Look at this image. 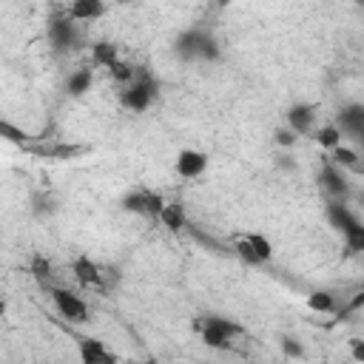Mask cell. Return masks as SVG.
I'll return each mask as SVG.
<instances>
[{"label":"cell","instance_id":"1","mask_svg":"<svg viewBox=\"0 0 364 364\" xmlns=\"http://www.w3.org/2000/svg\"><path fill=\"white\" fill-rule=\"evenodd\" d=\"M176 54L182 60H216L219 46L216 40L202 28H188L176 37Z\"/></svg>","mask_w":364,"mask_h":364},{"label":"cell","instance_id":"2","mask_svg":"<svg viewBox=\"0 0 364 364\" xmlns=\"http://www.w3.org/2000/svg\"><path fill=\"white\" fill-rule=\"evenodd\" d=\"M154 100H156V82L148 74H136V80L122 91V105L128 111H145L151 108Z\"/></svg>","mask_w":364,"mask_h":364},{"label":"cell","instance_id":"3","mask_svg":"<svg viewBox=\"0 0 364 364\" xmlns=\"http://www.w3.org/2000/svg\"><path fill=\"white\" fill-rule=\"evenodd\" d=\"M236 333H239V327L230 324L228 318H219V316H208L199 324V336H202L205 347H213V350H225Z\"/></svg>","mask_w":364,"mask_h":364},{"label":"cell","instance_id":"4","mask_svg":"<svg viewBox=\"0 0 364 364\" xmlns=\"http://www.w3.org/2000/svg\"><path fill=\"white\" fill-rule=\"evenodd\" d=\"M51 301H54V307H57V313H60L63 318H68V321H74V324L88 321V304H85L77 293L63 290V287H54V290H51Z\"/></svg>","mask_w":364,"mask_h":364},{"label":"cell","instance_id":"5","mask_svg":"<svg viewBox=\"0 0 364 364\" xmlns=\"http://www.w3.org/2000/svg\"><path fill=\"white\" fill-rule=\"evenodd\" d=\"M122 208L128 213H142V216H156L159 219L162 210H165V202H162V196H156L151 191H131V193L122 196Z\"/></svg>","mask_w":364,"mask_h":364},{"label":"cell","instance_id":"6","mask_svg":"<svg viewBox=\"0 0 364 364\" xmlns=\"http://www.w3.org/2000/svg\"><path fill=\"white\" fill-rule=\"evenodd\" d=\"M48 40L57 51H71L77 48L80 43V31H77V23L71 17H54L48 23Z\"/></svg>","mask_w":364,"mask_h":364},{"label":"cell","instance_id":"7","mask_svg":"<svg viewBox=\"0 0 364 364\" xmlns=\"http://www.w3.org/2000/svg\"><path fill=\"white\" fill-rule=\"evenodd\" d=\"M236 253H239L245 262H250V264H264V262L273 256V245H270V239L262 236V233H247V236L236 245Z\"/></svg>","mask_w":364,"mask_h":364},{"label":"cell","instance_id":"8","mask_svg":"<svg viewBox=\"0 0 364 364\" xmlns=\"http://www.w3.org/2000/svg\"><path fill=\"white\" fill-rule=\"evenodd\" d=\"M318 182H321V188H324L336 202H344V199H347V193H350V182H347V176L341 173V168H338L336 162L321 168Z\"/></svg>","mask_w":364,"mask_h":364},{"label":"cell","instance_id":"9","mask_svg":"<svg viewBox=\"0 0 364 364\" xmlns=\"http://www.w3.org/2000/svg\"><path fill=\"white\" fill-rule=\"evenodd\" d=\"M80 361L82 364H117V358H114V353L100 341V338H91V336H85V338H80Z\"/></svg>","mask_w":364,"mask_h":364},{"label":"cell","instance_id":"10","mask_svg":"<svg viewBox=\"0 0 364 364\" xmlns=\"http://www.w3.org/2000/svg\"><path fill=\"white\" fill-rule=\"evenodd\" d=\"M208 168V156L202 151H193V148H185L176 154V173L185 176V179H196L199 173H205Z\"/></svg>","mask_w":364,"mask_h":364},{"label":"cell","instance_id":"11","mask_svg":"<svg viewBox=\"0 0 364 364\" xmlns=\"http://www.w3.org/2000/svg\"><path fill=\"white\" fill-rule=\"evenodd\" d=\"M313 119H316V108L307 105V102H296L287 111V128L293 134H307L313 128Z\"/></svg>","mask_w":364,"mask_h":364},{"label":"cell","instance_id":"12","mask_svg":"<svg viewBox=\"0 0 364 364\" xmlns=\"http://www.w3.org/2000/svg\"><path fill=\"white\" fill-rule=\"evenodd\" d=\"M338 131L341 134H353L361 139L364 134V105H347L338 111Z\"/></svg>","mask_w":364,"mask_h":364},{"label":"cell","instance_id":"13","mask_svg":"<svg viewBox=\"0 0 364 364\" xmlns=\"http://www.w3.org/2000/svg\"><path fill=\"white\" fill-rule=\"evenodd\" d=\"M327 222L338 230V233H344L350 225H355L358 222V216L344 205V202H336V199H330V205H327Z\"/></svg>","mask_w":364,"mask_h":364},{"label":"cell","instance_id":"14","mask_svg":"<svg viewBox=\"0 0 364 364\" xmlns=\"http://www.w3.org/2000/svg\"><path fill=\"white\" fill-rule=\"evenodd\" d=\"M71 270H74V276L80 279V284H85V287L100 284V282H102V273H100L97 262H91L88 256H77V259H74V264H71Z\"/></svg>","mask_w":364,"mask_h":364},{"label":"cell","instance_id":"15","mask_svg":"<svg viewBox=\"0 0 364 364\" xmlns=\"http://www.w3.org/2000/svg\"><path fill=\"white\" fill-rule=\"evenodd\" d=\"M100 14H105V6L100 0H74L68 6V17L71 20H97Z\"/></svg>","mask_w":364,"mask_h":364},{"label":"cell","instance_id":"16","mask_svg":"<svg viewBox=\"0 0 364 364\" xmlns=\"http://www.w3.org/2000/svg\"><path fill=\"white\" fill-rule=\"evenodd\" d=\"M91 82H94V71L91 68H77L68 74V82H65V91L71 97H82L85 91H91Z\"/></svg>","mask_w":364,"mask_h":364},{"label":"cell","instance_id":"17","mask_svg":"<svg viewBox=\"0 0 364 364\" xmlns=\"http://www.w3.org/2000/svg\"><path fill=\"white\" fill-rule=\"evenodd\" d=\"M91 51H94V63H97V65H102V68H108V71L119 63V51H117V46H114V43H108V40L94 43V46H91Z\"/></svg>","mask_w":364,"mask_h":364},{"label":"cell","instance_id":"18","mask_svg":"<svg viewBox=\"0 0 364 364\" xmlns=\"http://www.w3.org/2000/svg\"><path fill=\"white\" fill-rule=\"evenodd\" d=\"M162 225L165 228H171V230H182L185 228V210H182V205L179 202H171V205H165V210H162Z\"/></svg>","mask_w":364,"mask_h":364},{"label":"cell","instance_id":"19","mask_svg":"<svg viewBox=\"0 0 364 364\" xmlns=\"http://www.w3.org/2000/svg\"><path fill=\"white\" fill-rule=\"evenodd\" d=\"M341 239H344V245H347L350 253H364V225H361V222L350 225V228L341 233Z\"/></svg>","mask_w":364,"mask_h":364},{"label":"cell","instance_id":"20","mask_svg":"<svg viewBox=\"0 0 364 364\" xmlns=\"http://www.w3.org/2000/svg\"><path fill=\"white\" fill-rule=\"evenodd\" d=\"M316 139H318V145H321V148L336 151V148L341 145V131H338V125H324V128H318Z\"/></svg>","mask_w":364,"mask_h":364},{"label":"cell","instance_id":"21","mask_svg":"<svg viewBox=\"0 0 364 364\" xmlns=\"http://www.w3.org/2000/svg\"><path fill=\"white\" fill-rule=\"evenodd\" d=\"M307 304H310V310H318V313H333V310H336L333 296H330V293H324V290L310 293V296H307Z\"/></svg>","mask_w":364,"mask_h":364},{"label":"cell","instance_id":"22","mask_svg":"<svg viewBox=\"0 0 364 364\" xmlns=\"http://www.w3.org/2000/svg\"><path fill=\"white\" fill-rule=\"evenodd\" d=\"M111 77H114V80H119V82H128V85H131V82L136 80V71H134L128 63H122V60H119V63L111 68Z\"/></svg>","mask_w":364,"mask_h":364},{"label":"cell","instance_id":"23","mask_svg":"<svg viewBox=\"0 0 364 364\" xmlns=\"http://www.w3.org/2000/svg\"><path fill=\"white\" fill-rule=\"evenodd\" d=\"M333 159H336V165H338V168H341V165L353 168V165L358 162V154H355V151H350V148H341V145H338V148L333 151Z\"/></svg>","mask_w":364,"mask_h":364},{"label":"cell","instance_id":"24","mask_svg":"<svg viewBox=\"0 0 364 364\" xmlns=\"http://www.w3.org/2000/svg\"><path fill=\"white\" fill-rule=\"evenodd\" d=\"M282 350H284L287 358H301L304 355V350H301V344L296 338H282Z\"/></svg>","mask_w":364,"mask_h":364},{"label":"cell","instance_id":"25","mask_svg":"<svg viewBox=\"0 0 364 364\" xmlns=\"http://www.w3.org/2000/svg\"><path fill=\"white\" fill-rule=\"evenodd\" d=\"M276 145H282V148L296 145V134H293L290 128H279V131H276Z\"/></svg>","mask_w":364,"mask_h":364},{"label":"cell","instance_id":"26","mask_svg":"<svg viewBox=\"0 0 364 364\" xmlns=\"http://www.w3.org/2000/svg\"><path fill=\"white\" fill-rule=\"evenodd\" d=\"M34 276H37V279H48V276H51V264H48V259H43V256L34 259Z\"/></svg>","mask_w":364,"mask_h":364},{"label":"cell","instance_id":"27","mask_svg":"<svg viewBox=\"0 0 364 364\" xmlns=\"http://www.w3.org/2000/svg\"><path fill=\"white\" fill-rule=\"evenodd\" d=\"M350 355H353V361L364 364V341L361 338H350Z\"/></svg>","mask_w":364,"mask_h":364},{"label":"cell","instance_id":"28","mask_svg":"<svg viewBox=\"0 0 364 364\" xmlns=\"http://www.w3.org/2000/svg\"><path fill=\"white\" fill-rule=\"evenodd\" d=\"M361 304H364V293H358V299H355V301H353V304H350V307H353V310H355V307H361Z\"/></svg>","mask_w":364,"mask_h":364},{"label":"cell","instance_id":"29","mask_svg":"<svg viewBox=\"0 0 364 364\" xmlns=\"http://www.w3.org/2000/svg\"><path fill=\"white\" fill-rule=\"evenodd\" d=\"M361 205H364V193H361Z\"/></svg>","mask_w":364,"mask_h":364},{"label":"cell","instance_id":"30","mask_svg":"<svg viewBox=\"0 0 364 364\" xmlns=\"http://www.w3.org/2000/svg\"><path fill=\"white\" fill-rule=\"evenodd\" d=\"M361 142H364V134H361Z\"/></svg>","mask_w":364,"mask_h":364}]
</instances>
